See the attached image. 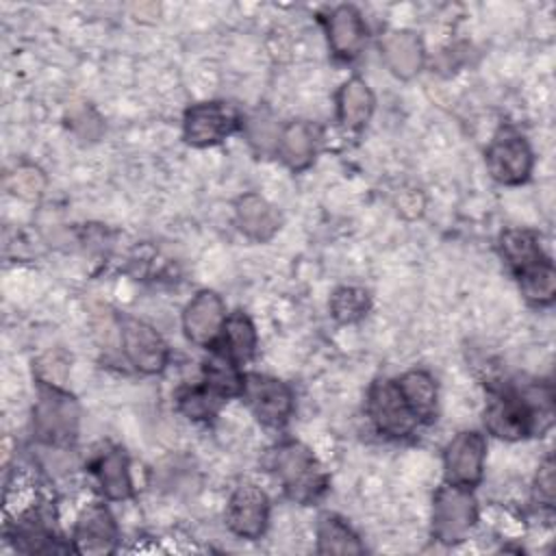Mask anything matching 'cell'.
I'll list each match as a JSON object with an SVG mask.
<instances>
[{
    "label": "cell",
    "instance_id": "1",
    "mask_svg": "<svg viewBox=\"0 0 556 556\" xmlns=\"http://www.w3.org/2000/svg\"><path fill=\"white\" fill-rule=\"evenodd\" d=\"M274 465L278 478L293 500L311 502L324 491V473L304 445L287 443L278 447Z\"/></svg>",
    "mask_w": 556,
    "mask_h": 556
},
{
    "label": "cell",
    "instance_id": "2",
    "mask_svg": "<svg viewBox=\"0 0 556 556\" xmlns=\"http://www.w3.org/2000/svg\"><path fill=\"white\" fill-rule=\"evenodd\" d=\"M33 426L37 437L48 443L72 441L78 428L76 400L54 387H43L33 410Z\"/></svg>",
    "mask_w": 556,
    "mask_h": 556
},
{
    "label": "cell",
    "instance_id": "3",
    "mask_svg": "<svg viewBox=\"0 0 556 556\" xmlns=\"http://www.w3.org/2000/svg\"><path fill=\"white\" fill-rule=\"evenodd\" d=\"M478 510L473 495L460 484L443 486L434 497L432 530L439 541L454 543L460 541L469 528L476 523Z\"/></svg>",
    "mask_w": 556,
    "mask_h": 556
},
{
    "label": "cell",
    "instance_id": "4",
    "mask_svg": "<svg viewBox=\"0 0 556 556\" xmlns=\"http://www.w3.org/2000/svg\"><path fill=\"white\" fill-rule=\"evenodd\" d=\"M243 397L248 400L254 415L265 424H282L291 413V391L285 382L261 376V374H248L241 382Z\"/></svg>",
    "mask_w": 556,
    "mask_h": 556
},
{
    "label": "cell",
    "instance_id": "5",
    "mask_svg": "<svg viewBox=\"0 0 556 556\" xmlns=\"http://www.w3.org/2000/svg\"><path fill=\"white\" fill-rule=\"evenodd\" d=\"M124 352L130 363L146 374H156L167 363V345L154 328L137 319H124L122 326Z\"/></svg>",
    "mask_w": 556,
    "mask_h": 556
},
{
    "label": "cell",
    "instance_id": "6",
    "mask_svg": "<svg viewBox=\"0 0 556 556\" xmlns=\"http://www.w3.org/2000/svg\"><path fill=\"white\" fill-rule=\"evenodd\" d=\"M369 413H371L376 426L391 437H402V434L410 432V428L417 419L410 413L408 404L404 402L397 384H393L389 380L376 382L371 387Z\"/></svg>",
    "mask_w": 556,
    "mask_h": 556
},
{
    "label": "cell",
    "instance_id": "7",
    "mask_svg": "<svg viewBox=\"0 0 556 556\" xmlns=\"http://www.w3.org/2000/svg\"><path fill=\"white\" fill-rule=\"evenodd\" d=\"M237 128V113L226 104H198L185 115V137L193 146L217 143Z\"/></svg>",
    "mask_w": 556,
    "mask_h": 556
},
{
    "label": "cell",
    "instance_id": "8",
    "mask_svg": "<svg viewBox=\"0 0 556 556\" xmlns=\"http://www.w3.org/2000/svg\"><path fill=\"white\" fill-rule=\"evenodd\" d=\"M486 165L495 180L517 185L528 178L532 167V152L521 137H500L486 152Z\"/></svg>",
    "mask_w": 556,
    "mask_h": 556
},
{
    "label": "cell",
    "instance_id": "9",
    "mask_svg": "<svg viewBox=\"0 0 556 556\" xmlns=\"http://www.w3.org/2000/svg\"><path fill=\"white\" fill-rule=\"evenodd\" d=\"M484 441L478 432H460L445 450V471L452 484L471 486L482 476Z\"/></svg>",
    "mask_w": 556,
    "mask_h": 556
},
{
    "label": "cell",
    "instance_id": "10",
    "mask_svg": "<svg viewBox=\"0 0 556 556\" xmlns=\"http://www.w3.org/2000/svg\"><path fill=\"white\" fill-rule=\"evenodd\" d=\"M74 541H76V552L80 554H87V556L111 554L117 541V528L111 513L102 504H91L87 510H83L76 523Z\"/></svg>",
    "mask_w": 556,
    "mask_h": 556
},
{
    "label": "cell",
    "instance_id": "11",
    "mask_svg": "<svg viewBox=\"0 0 556 556\" xmlns=\"http://www.w3.org/2000/svg\"><path fill=\"white\" fill-rule=\"evenodd\" d=\"M269 504L261 489L245 484L239 486L228 506V523L232 532L245 539H256L263 534L267 526Z\"/></svg>",
    "mask_w": 556,
    "mask_h": 556
},
{
    "label": "cell",
    "instance_id": "12",
    "mask_svg": "<svg viewBox=\"0 0 556 556\" xmlns=\"http://www.w3.org/2000/svg\"><path fill=\"white\" fill-rule=\"evenodd\" d=\"M222 324H224V304L219 295L213 291L198 293L185 308V317H182L185 332L198 345L211 343L219 334Z\"/></svg>",
    "mask_w": 556,
    "mask_h": 556
},
{
    "label": "cell",
    "instance_id": "13",
    "mask_svg": "<svg viewBox=\"0 0 556 556\" xmlns=\"http://www.w3.org/2000/svg\"><path fill=\"white\" fill-rule=\"evenodd\" d=\"M380 50L391 72L397 74L400 78H410L421 70L424 48L413 33H404V30L389 33L380 41Z\"/></svg>",
    "mask_w": 556,
    "mask_h": 556
},
{
    "label": "cell",
    "instance_id": "14",
    "mask_svg": "<svg viewBox=\"0 0 556 556\" xmlns=\"http://www.w3.org/2000/svg\"><path fill=\"white\" fill-rule=\"evenodd\" d=\"M237 224L243 235L254 241H267L280 224L276 208L261 195L248 193L237 202Z\"/></svg>",
    "mask_w": 556,
    "mask_h": 556
},
{
    "label": "cell",
    "instance_id": "15",
    "mask_svg": "<svg viewBox=\"0 0 556 556\" xmlns=\"http://www.w3.org/2000/svg\"><path fill=\"white\" fill-rule=\"evenodd\" d=\"M530 419L528 406L517 397H500L484 413L486 428L502 439L523 437L530 430Z\"/></svg>",
    "mask_w": 556,
    "mask_h": 556
},
{
    "label": "cell",
    "instance_id": "16",
    "mask_svg": "<svg viewBox=\"0 0 556 556\" xmlns=\"http://www.w3.org/2000/svg\"><path fill=\"white\" fill-rule=\"evenodd\" d=\"M328 37L339 56H356L365 41V26L358 11L352 7L334 9L328 20Z\"/></svg>",
    "mask_w": 556,
    "mask_h": 556
},
{
    "label": "cell",
    "instance_id": "17",
    "mask_svg": "<svg viewBox=\"0 0 556 556\" xmlns=\"http://www.w3.org/2000/svg\"><path fill=\"white\" fill-rule=\"evenodd\" d=\"M315 143L317 132L308 122H291L280 132V156L289 167L302 169L311 163L315 154Z\"/></svg>",
    "mask_w": 556,
    "mask_h": 556
},
{
    "label": "cell",
    "instance_id": "18",
    "mask_svg": "<svg viewBox=\"0 0 556 556\" xmlns=\"http://www.w3.org/2000/svg\"><path fill=\"white\" fill-rule=\"evenodd\" d=\"M374 111V93L361 78L348 80L339 91V115L348 128H361Z\"/></svg>",
    "mask_w": 556,
    "mask_h": 556
},
{
    "label": "cell",
    "instance_id": "19",
    "mask_svg": "<svg viewBox=\"0 0 556 556\" xmlns=\"http://www.w3.org/2000/svg\"><path fill=\"white\" fill-rule=\"evenodd\" d=\"M397 389L417 419H426L437 406V387L426 371H408L400 378Z\"/></svg>",
    "mask_w": 556,
    "mask_h": 556
},
{
    "label": "cell",
    "instance_id": "20",
    "mask_svg": "<svg viewBox=\"0 0 556 556\" xmlns=\"http://www.w3.org/2000/svg\"><path fill=\"white\" fill-rule=\"evenodd\" d=\"M96 473L100 480V486L106 497L111 500H124L130 495V473H128V460L119 450H111L104 456H100L96 465Z\"/></svg>",
    "mask_w": 556,
    "mask_h": 556
},
{
    "label": "cell",
    "instance_id": "21",
    "mask_svg": "<svg viewBox=\"0 0 556 556\" xmlns=\"http://www.w3.org/2000/svg\"><path fill=\"white\" fill-rule=\"evenodd\" d=\"M319 552L321 554H361L363 545L356 534L337 517H324L317 530Z\"/></svg>",
    "mask_w": 556,
    "mask_h": 556
},
{
    "label": "cell",
    "instance_id": "22",
    "mask_svg": "<svg viewBox=\"0 0 556 556\" xmlns=\"http://www.w3.org/2000/svg\"><path fill=\"white\" fill-rule=\"evenodd\" d=\"M502 250L506 254V258L510 261V265L523 274L526 269L539 265L541 261H545L541 256V250H539V243L536 239L526 232V230H508L502 235Z\"/></svg>",
    "mask_w": 556,
    "mask_h": 556
},
{
    "label": "cell",
    "instance_id": "23",
    "mask_svg": "<svg viewBox=\"0 0 556 556\" xmlns=\"http://www.w3.org/2000/svg\"><path fill=\"white\" fill-rule=\"evenodd\" d=\"M226 345L228 354L235 361H245L252 356L256 345V332L245 315L235 313L232 317L226 319Z\"/></svg>",
    "mask_w": 556,
    "mask_h": 556
},
{
    "label": "cell",
    "instance_id": "24",
    "mask_svg": "<svg viewBox=\"0 0 556 556\" xmlns=\"http://www.w3.org/2000/svg\"><path fill=\"white\" fill-rule=\"evenodd\" d=\"M521 280V289L523 293L534 300V302H549L554 298V289H556V276L554 269L549 265V261H541L539 265L526 269L523 274H519Z\"/></svg>",
    "mask_w": 556,
    "mask_h": 556
},
{
    "label": "cell",
    "instance_id": "25",
    "mask_svg": "<svg viewBox=\"0 0 556 556\" xmlns=\"http://www.w3.org/2000/svg\"><path fill=\"white\" fill-rule=\"evenodd\" d=\"M367 306H369V298L363 289H354V287H343L339 289L334 295H332V302H330V308H332V315L343 321V324H350V321H356L361 319L365 313H367Z\"/></svg>",
    "mask_w": 556,
    "mask_h": 556
},
{
    "label": "cell",
    "instance_id": "26",
    "mask_svg": "<svg viewBox=\"0 0 556 556\" xmlns=\"http://www.w3.org/2000/svg\"><path fill=\"white\" fill-rule=\"evenodd\" d=\"M222 395L211 389L208 384L204 389H193L189 393H185L180 397V408L189 415V417H195V419H202V417H208L217 404H219Z\"/></svg>",
    "mask_w": 556,
    "mask_h": 556
},
{
    "label": "cell",
    "instance_id": "27",
    "mask_svg": "<svg viewBox=\"0 0 556 556\" xmlns=\"http://www.w3.org/2000/svg\"><path fill=\"white\" fill-rule=\"evenodd\" d=\"M9 187L22 198H37L43 189V176L35 167H20L15 174H11Z\"/></svg>",
    "mask_w": 556,
    "mask_h": 556
},
{
    "label": "cell",
    "instance_id": "28",
    "mask_svg": "<svg viewBox=\"0 0 556 556\" xmlns=\"http://www.w3.org/2000/svg\"><path fill=\"white\" fill-rule=\"evenodd\" d=\"M536 495L539 500H543L545 504L554 502V463L552 458H547L536 476Z\"/></svg>",
    "mask_w": 556,
    "mask_h": 556
},
{
    "label": "cell",
    "instance_id": "29",
    "mask_svg": "<svg viewBox=\"0 0 556 556\" xmlns=\"http://www.w3.org/2000/svg\"><path fill=\"white\" fill-rule=\"evenodd\" d=\"M267 128H271V122L263 119V117H254L250 124V139L258 146V148H269V143L274 141V132H269Z\"/></svg>",
    "mask_w": 556,
    "mask_h": 556
}]
</instances>
